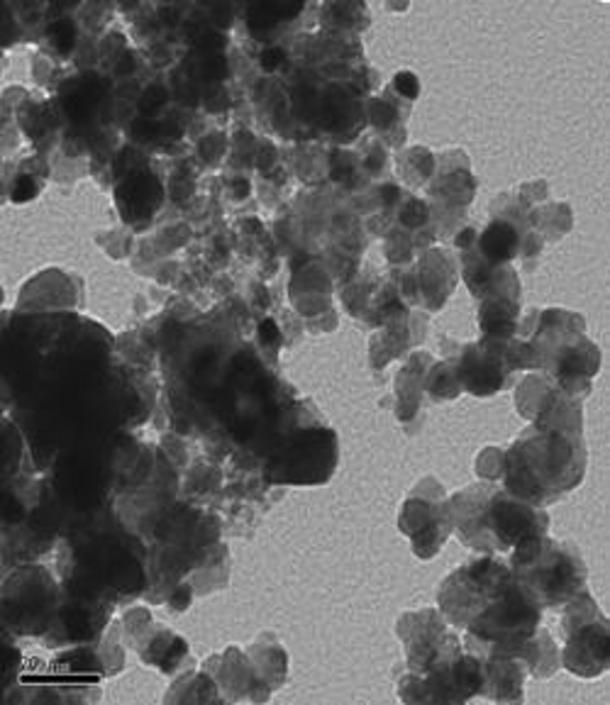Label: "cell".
I'll return each mask as SVG.
<instances>
[{"label":"cell","instance_id":"cell-28","mask_svg":"<svg viewBox=\"0 0 610 705\" xmlns=\"http://www.w3.org/2000/svg\"><path fill=\"white\" fill-rule=\"evenodd\" d=\"M203 73H206V79H208V81H223V79L227 77V64H225V59L220 57V55L208 57V61L203 64Z\"/></svg>","mask_w":610,"mask_h":705},{"label":"cell","instance_id":"cell-2","mask_svg":"<svg viewBox=\"0 0 610 705\" xmlns=\"http://www.w3.org/2000/svg\"><path fill=\"white\" fill-rule=\"evenodd\" d=\"M540 613V603L513 574L496 598L467 625L469 645L474 647V655L481 657L491 649L528 639L538 633Z\"/></svg>","mask_w":610,"mask_h":705},{"label":"cell","instance_id":"cell-14","mask_svg":"<svg viewBox=\"0 0 610 705\" xmlns=\"http://www.w3.org/2000/svg\"><path fill=\"white\" fill-rule=\"evenodd\" d=\"M403 528L413 538V547L420 556H433L439 552L447 538L445 525L437 520L435 513L427 510L425 503H413L406 508Z\"/></svg>","mask_w":610,"mask_h":705},{"label":"cell","instance_id":"cell-19","mask_svg":"<svg viewBox=\"0 0 610 705\" xmlns=\"http://www.w3.org/2000/svg\"><path fill=\"white\" fill-rule=\"evenodd\" d=\"M479 245H481V255L486 257L489 265H503V261L515 257L520 237L515 233L513 225L503 223V220H496V223H491L486 227V233L481 235Z\"/></svg>","mask_w":610,"mask_h":705},{"label":"cell","instance_id":"cell-26","mask_svg":"<svg viewBox=\"0 0 610 705\" xmlns=\"http://www.w3.org/2000/svg\"><path fill=\"white\" fill-rule=\"evenodd\" d=\"M394 86L396 91L401 93L403 98H418V93H420V81L413 71H401V73H396V79H394Z\"/></svg>","mask_w":610,"mask_h":705},{"label":"cell","instance_id":"cell-12","mask_svg":"<svg viewBox=\"0 0 610 705\" xmlns=\"http://www.w3.org/2000/svg\"><path fill=\"white\" fill-rule=\"evenodd\" d=\"M57 489L71 505L91 508V505L98 503L105 483L93 461L83 457H67L57 469Z\"/></svg>","mask_w":610,"mask_h":705},{"label":"cell","instance_id":"cell-15","mask_svg":"<svg viewBox=\"0 0 610 705\" xmlns=\"http://www.w3.org/2000/svg\"><path fill=\"white\" fill-rule=\"evenodd\" d=\"M137 645H140V655L146 665H152L162 671H174L188 655L186 642L162 627L160 630L146 627V633L137 639Z\"/></svg>","mask_w":610,"mask_h":705},{"label":"cell","instance_id":"cell-24","mask_svg":"<svg viewBox=\"0 0 610 705\" xmlns=\"http://www.w3.org/2000/svg\"><path fill=\"white\" fill-rule=\"evenodd\" d=\"M166 105V91L162 86H152V89H146L142 93V98H140V113L144 115V118H154L156 113H160L162 108Z\"/></svg>","mask_w":610,"mask_h":705},{"label":"cell","instance_id":"cell-20","mask_svg":"<svg viewBox=\"0 0 610 705\" xmlns=\"http://www.w3.org/2000/svg\"><path fill=\"white\" fill-rule=\"evenodd\" d=\"M483 330L493 337H508L515 325V310L508 301H491L481 315Z\"/></svg>","mask_w":610,"mask_h":705},{"label":"cell","instance_id":"cell-9","mask_svg":"<svg viewBox=\"0 0 610 705\" xmlns=\"http://www.w3.org/2000/svg\"><path fill=\"white\" fill-rule=\"evenodd\" d=\"M489 532L503 550H513L520 542L530 538H540L544 532V515L530 508L528 503L515 498H498L493 501L486 515Z\"/></svg>","mask_w":610,"mask_h":705},{"label":"cell","instance_id":"cell-13","mask_svg":"<svg viewBox=\"0 0 610 705\" xmlns=\"http://www.w3.org/2000/svg\"><path fill=\"white\" fill-rule=\"evenodd\" d=\"M483 659V691L481 696L496 703L523 701V683L528 669L515 657H481Z\"/></svg>","mask_w":610,"mask_h":705},{"label":"cell","instance_id":"cell-3","mask_svg":"<svg viewBox=\"0 0 610 705\" xmlns=\"http://www.w3.org/2000/svg\"><path fill=\"white\" fill-rule=\"evenodd\" d=\"M61 608V591L42 566H25L3 584V625L15 635H47Z\"/></svg>","mask_w":610,"mask_h":705},{"label":"cell","instance_id":"cell-8","mask_svg":"<svg viewBox=\"0 0 610 705\" xmlns=\"http://www.w3.org/2000/svg\"><path fill=\"white\" fill-rule=\"evenodd\" d=\"M108 618L110 603L98 601V598L69 594V601L61 603L55 625H51L45 639L51 647L91 645V642L103 637Z\"/></svg>","mask_w":610,"mask_h":705},{"label":"cell","instance_id":"cell-4","mask_svg":"<svg viewBox=\"0 0 610 705\" xmlns=\"http://www.w3.org/2000/svg\"><path fill=\"white\" fill-rule=\"evenodd\" d=\"M564 651L560 665L582 679H596L608 669V620L586 591L564 606Z\"/></svg>","mask_w":610,"mask_h":705},{"label":"cell","instance_id":"cell-29","mask_svg":"<svg viewBox=\"0 0 610 705\" xmlns=\"http://www.w3.org/2000/svg\"><path fill=\"white\" fill-rule=\"evenodd\" d=\"M425 218H427V210H425V205L420 203V201H410L408 208L403 210V223L410 225V227L423 225Z\"/></svg>","mask_w":610,"mask_h":705},{"label":"cell","instance_id":"cell-6","mask_svg":"<svg viewBox=\"0 0 610 705\" xmlns=\"http://www.w3.org/2000/svg\"><path fill=\"white\" fill-rule=\"evenodd\" d=\"M338 461V439L330 430H303L271 461L269 479L277 483H322Z\"/></svg>","mask_w":610,"mask_h":705},{"label":"cell","instance_id":"cell-17","mask_svg":"<svg viewBox=\"0 0 610 705\" xmlns=\"http://www.w3.org/2000/svg\"><path fill=\"white\" fill-rule=\"evenodd\" d=\"M51 671L67 679H89L98 681L108 673L103 665V657L98 649H91V645H73L71 649L61 651V655L51 661Z\"/></svg>","mask_w":610,"mask_h":705},{"label":"cell","instance_id":"cell-23","mask_svg":"<svg viewBox=\"0 0 610 705\" xmlns=\"http://www.w3.org/2000/svg\"><path fill=\"white\" fill-rule=\"evenodd\" d=\"M49 42L59 55H69L73 45H77V27H73L71 20H57V23L49 27Z\"/></svg>","mask_w":610,"mask_h":705},{"label":"cell","instance_id":"cell-31","mask_svg":"<svg viewBox=\"0 0 610 705\" xmlns=\"http://www.w3.org/2000/svg\"><path fill=\"white\" fill-rule=\"evenodd\" d=\"M372 118L378 125H388V122L394 120V110L388 108V105H384V103H376L374 108H372Z\"/></svg>","mask_w":610,"mask_h":705},{"label":"cell","instance_id":"cell-18","mask_svg":"<svg viewBox=\"0 0 610 705\" xmlns=\"http://www.w3.org/2000/svg\"><path fill=\"white\" fill-rule=\"evenodd\" d=\"M247 655L251 659V665L257 667L261 681H265L269 689H279L283 679H286V667H289L286 651L281 649L279 642L261 637L257 645L249 647Z\"/></svg>","mask_w":610,"mask_h":705},{"label":"cell","instance_id":"cell-5","mask_svg":"<svg viewBox=\"0 0 610 705\" xmlns=\"http://www.w3.org/2000/svg\"><path fill=\"white\" fill-rule=\"evenodd\" d=\"M508 566L493 560H479L461 566L439 588V613L447 623L465 627L486 608L503 586L511 581Z\"/></svg>","mask_w":610,"mask_h":705},{"label":"cell","instance_id":"cell-25","mask_svg":"<svg viewBox=\"0 0 610 705\" xmlns=\"http://www.w3.org/2000/svg\"><path fill=\"white\" fill-rule=\"evenodd\" d=\"M39 193V184L35 181L33 176H17V181L13 186V201L17 203H25V201H33V198Z\"/></svg>","mask_w":610,"mask_h":705},{"label":"cell","instance_id":"cell-30","mask_svg":"<svg viewBox=\"0 0 610 705\" xmlns=\"http://www.w3.org/2000/svg\"><path fill=\"white\" fill-rule=\"evenodd\" d=\"M259 340L267 346H277L281 342V332L273 320H265L259 325Z\"/></svg>","mask_w":610,"mask_h":705},{"label":"cell","instance_id":"cell-10","mask_svg":"<svg viewBox=\"0 0 610 705\" xmlns=\"http://www.w3.org/2000/svg\"><path fill=\"white\" fill-rule=\"evenodd\" d=\"M162 181L146 168H137V172L125 176L118 191H115V201H118L122 218L132 225L146 223L156 213V208L162 205Z\"/></svg>","mask_w":610,"mask_h":705},{"label":"cell","instance_id":"cell-1","mask_svg":"<svg viewBox=\"0 0 610 705\" xmlns=\"http://www.w3.org/2000/svg\"><path fill=\"white\" fill-rule=\"evenodd\" d=\"M515 578L528 588L540 608H564L566 603L586 591V569L578 556L544 542V538H530L513 547Z\"/></svg>","mask_w":610,"mask_h":705},{"label":"cell","instance_id":"cell-22","mask_svg":"<svg viewBox=\"0 0 610 705\" xmlns=\"http://www.w3.org/2000/svg\"><path fill=\"white\" fill-rule=\"evenodd\" d=\"M20 667H23V651L13 645V639H10V633L5 630V673H3L5 693L10 689H15V683L20 681Z\"/></svg>","mask_w":610,"mask_h":705},{"label":"cell","instance_id":"cell-16","mask_svg":"<svg viewBox=\"0 0 610 705\" xmlns=\"http://www.w3.org/2000/svg\"><path fill=\"white\" fill-rule=\"evenodd\" d=\"M461 378H465V386L469 391H474L477 396H489L501 388L503 369L491 352L471 350L467 352L465 362H461Z\"/></svg>","mask_w":610,"mask_h":705},{"label":"cell","instance_id":"cell-27","mask_svg":"<svg viewBox=\"0 0 610 705\" xmlns=\"http://www.w3.org/2000/svg\"><path fill=\"white\" fill-rule=\"evenodd\" d=\"M259 64L265 71H277V69H281L283 64H286V51L279 49V47H269V49L261 51Z\"/></svg>","mask_w":610,"mask_h":705},{"label":"cell","instance_id":"cell-7","mask_svg":"<svg viewBox=\"0 0 610 705\" xmlns=\"http://www.w3.org/2000/svg\"><path fill=\"white\" fill-rule=\"evenodd\" d=\"M398 635L403 639L408 669L413 673H427L461 651L457 635L447 630L445 615L435 610H415V613L403 615L398 623Z\"/></svg>","mask_w":610,"mask_h":705},{"label":"cell","instance_id":"cell-21","mask_svg":"<svg viewBox=\"0 0 610 705\" xmlns=\"http://www.w3.org/2000/svg\"><path fill=\"white\" fill-rule=\"evenodd\" d=\"M96 101H98V86L93 81H83L64 98V110L71 120L81 122L89 118L93 108H96Z\"/></svg>","mask_w":610,"mask_h":705},{"label":"cell","instance_id":"cell-11","mask_svg":"<svg viewBox=\"0 0 610 705\" xmlns=\"http://www.w3.org/2000/svg\"><path fill=\"white\" fill-rule=\"evenodd\" d=\"M218 669L206 665V671L213 673L220 689L230 691V698H251V701H265L261 693H257V686H267L261 681L257 667L251 665L249 655H242L235 647L227 649L225 655L213 659ZM269 689V686H267Z\"/></svg>","mask_w":610,"mask_h":705}]
</instances>
